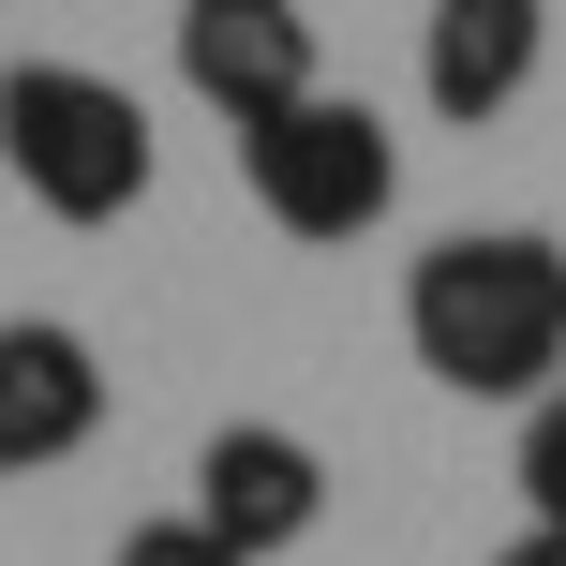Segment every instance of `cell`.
<instances>
[{"label": "cell", "mask_w": 566, "mask_h": 566, "mask_svg": "<svg viewBox=\"0 0 566 566\" xmlns=\"http://www.w3.org/2000/svg\"><path fill=\"white\" fill-rule=\"evenodd\" d=\"M0 165L45 224H119V209H149V105L119 75H75V60H15L0 75Z\"/></svg>", "instance_id": "cell-2"}, {"label": "cell", "mask_w": 566, "mask_h": 566, "mask_svg": "<svg viewBox=\"0 0 566 566\" xmlns=\"http://www.w3.org/2000/svg\"><path fill=\"white\" fill-rule=\"evenodd\" d=\"M522 507H537V537H566V388L522 402Z\"/></svg>", "instance_id": "cell-8"}, {"label": "cell", "mask_w": 566, "mask_h": 566, "mask_svg": "<svg viewBox=\"0 0 566 566\" xmlns=\"http://www.w3.org/2000/svg\"><path fill=\"white\" fill-rule=\"evenodd\" d=\"M179 75H195V105L209 119H283L298 90H328L313 75V15L298 0H179Z\"/></svg>", "instance_id": "cell-5"}, {"label": "cell", "mask_w": 566, "mask_h": 566, "mask_svg": "<svg viewBox=\"0 0 566 566\" xmlns=\"http://www.w3.org/2000/svg\"><path fill=\"white\" fill-rule=\"evenodd\" d=\"M402 343L462 402H552L566 373V239L537 224H462L402 269Z\"/></svg>", "instance_id": "cell-1"}, {"label": "cell", "mask_w": 566, "mask_h": 566, "mask_svg": "<svg viewBox=\"0 0 566 566\" xmlns=\"http://www.w3.org/2000/svg\"><path fill=\"white\" fill-rule=\"evenodd\" d=\"M195 522H209L239 566L298 552L313 522H328V462H313V432H283V418H224V432L195 448Z\"/></svg>", "instance_id": "cell-4"}, {"label": "cell", "mask_w": 566, "mask_h": 566, "mask_svg": "<svg viewBox=\"0 0 566 566\" xmlns=\"http://www.w3.org/2000/svg\"><path fill=\"white\" fill-rule=\"evenodd\" d=\"M105 566H239V552H224V537H209V522H195V507H179V522H135V537H119Z\"/></svg>", "instance_id": "cell-9"}, {"label": "cell", "mask_w": 566, "mask_h": 566, "mask_svg": "<svg viewBox=\"0 0 566 566\" xmlns=\"http://www.w3.org/2000/svg\"><path fill=\"white\" fill-rule=\"evenodd\" d=\"M537 60H552V15H537V0H432V30H418L432 119H507L522 90H537Z\"/></svg>", "instance_id": "cell-7"}, {"label": "cell", "mask_w": 566, "mask_h": 566, "mask_svg": "<svg viewBox=\"0 0 566 566\" xmlns=\"http://www.w3.org/2000/svg\"><path fill=\"white\" fill-rule=\"evenodd\" d=\"M105 432V358L60 313H0V478H45Z\"/></svg>", "instance_id": "cell-6"}, {"label": "cell", "mask_w": 566, "mask_h": 566, "mask_svg": "<svg viewBox=\"0 0 566 566\" xmlns=\"http://www.w3.org/2000/svg\"><path fill=\"white\" fill-rule=\"evenodd\" d=\"M492 566H566V537H522V552H492Z\"/></svg>", "instance_id": "cell-10"}, {"label": "cell", "mask_w": 566, "mask_h": 566, "mask_svg": "<svg viewBox=\"0 0 566 566\" xmlns=\"http://www.w3.org/2000/svg\"><path fill=\"white\" fill-rule=\"evenodd\" d=\"M239 179H254V209L283 239H373L388 195H402V149H388V119L358 90H298L283 119L239 135Z\"/></svg>", "instance_id": "cell-3"}]
</instances>
